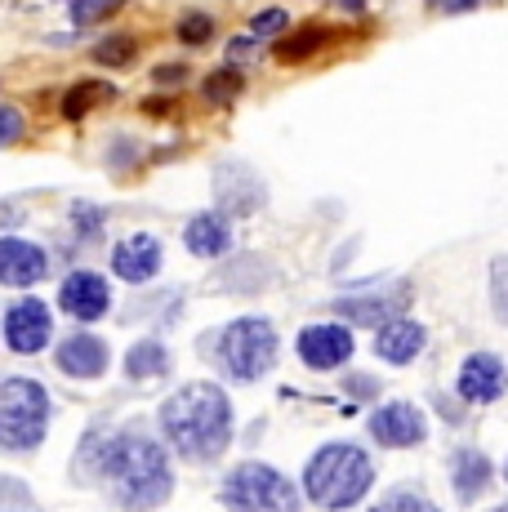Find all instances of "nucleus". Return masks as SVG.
<instances>
[{
  "mask_svg": "<svg viewBox=\"0 0 508 512\" xmlns=\"http://www.w3.org/2000/svg\"><path fill=\"white\" fill-rule=\"evenodd\" d=\"M161 432L188 464H210L232 446V401L219 383H183L161 406Z\"/></svg>",
  "mask_w": 508,
  "mask_h": 512,
  "instance_id": "1",
  "label": "nucleus"
},
{
  "mask_svg": "<svg viewBox=\"0 0 508 512\" xmlns=\"http://www.w3.org/2000/svg\"><path fill=\"white\" fill-rule=\"evenodd\" d=\"M99 472L107 477L116 504L125 512H148L156 504H165L174 490V468L165 446L139 428H125L116 437H107L99 455Z\"/></svg>",
  "mask_w": 508,
  "mask_h": 512,
  "instance_id": "2",
  "label": "nucleus"
},
{
  "mask_svg": "<svg viewBox=\"0 0 508 512\" xmlns=\"http://www.w3.org/2000/svg\"><path fill=\"white\" fill-rule=\"evenodd\" d=\"M375 481V464L370 455L353 441H335V446H321L317 455L308 459L304 468V490L317 508L339 512V508H353L361 495L370 490Z\"/></svg>",
  "mask_w": 508,
  "mask_h": 512,
  "instance_id": "3",
  "label": "nucleus"
},
{
  "mask_svg": "<svg viewBox=\"0 0 508 512\" xmlns=\"http://www.w3.org/2000/svg\"><path fill=\"white\" fill-rule=\"evenodd\" d=\"M50 432V392L45 383L14 374V379H0V450H14L27 455L36 450Z\"/></svg>",
  "mask_w": 508,
  "mask_h": 512,
  "instance_id": "4",
  "label": "nucleus"
},
{
  "mask_svg": "<svg viewBox=\"0 0 508 512\" xmlns=\"http://www.w3.org/2000/svg\"><path fill=\"white\" fill-rule=\"evenodd\" d=\"M223 504L228 512H304V499L272 464H237L223 477Z\"/></svg>",
  "mask_w": 508,
  "mask_h": 512,
  "instance_id": "5",
  "label": "nucleus"
},
{
  "mask_svg": "<svg viewBox=\"0 0 508 512\" xmlns=\"http://www.w3.org/2000/svg\"><path fill=\"white\" fill-rule=\"evenodd\" d=\"M219 357H223V370H228L232 379H241V383L259 379V374H268L272 361H277V330H272L263 317L232 321L219 339Z\"/></svg>",
  "mask_w": 508,
  "mask_h": 512,
  "instance_id": "6",
  "label": "nucleus"
},
{
  "mask_svg": "<svg viewBox=\"0 0 508 512\" xmlns=\"http://www.w3.org/2000/svg\"><path fill=\"white\" fill-rule=\"evenodd\" d=\"M214 201L223 214H254L268 205V183L241 161H223L214 170Z\"/></svg>",
  "mask_w": 508,
  "mask_h": 512,
  "instance_id": "7",
  "label": "nucleus"
},
{
  "mask_svg": "<svg viewBox=\"0 0 508 512\" xmlns=\"http://www.w3.org/2000/svg\"><path fill=\"white\" fill-rule=\"evenodd\" d=\"M54 334V312L41 299H18L14 308H5V343L18 357H32L50 343Z\"/></svg>",
  "mask_w": 508,
  "mask_h": 512,
  "instance_id": "8",
  "label": "nucleus"
},
{
  "mask_svg": "<svg viewBox=\"0 0 508 512\" xmlns=\"http://www.w3.org/2000/svg\"><path fill=\"white\" fill-rule=\"evenodd\" d=\"M299 361H304L308 370H339L348 357H353V330L348 326H330V321H321V326H308L299 334Z\"/></svg>",
  "mask_w": 508,
  "mask_h": 512,
  "instance_id": "9",
  "label": "nucleus"
},
{
  "mask_svg": "<svg viewBox=\"0 0 508 512\" xmlns=\"http://www.w3.org/2000/svg\"><path fill=\"white\" fill-rule=\"evenodd\" d=\"M58 308H63L72 321H99V317H107V308H112V285H107L99 272L81 268L63 281Z\"/></svg>",
  "mask_w": 508,
  "mask_h": 512,
  "instance_id": "10",
  "label": "nucleus"
},
{
  "mask_svg": "<svg viewBox=\"0 0 508 512\" xmlns=\"http://www.w3.org/2000/svg\"><path fill=\"white\" fill-rule=\"evenodd\" d=\"M50 272V254L36 241H23V236H0V285H14V290H27V285L45 281Z\"/></svg>",
  "mask_w": 508,
  "mask_h": 512,
  "instance_id": "11",
  "label": "nucleus"
},
{
  "mask_svg": "<svg viewBox=\"0 0 508 512\" xmlns=\"http://www.w3.org/2000/svg\"><path fill=\"white\" fill-rule=\"evenodd\" d=\"M161 259H165L161 241H156L152 232H134V236H125V241H116L112 272L121 281H130V285H143V281H152L156 272H161Z\"/></svg>",
  "mask_w": 508,
  "mask_h": 512,
  "instance_id": "12",
  "label": "nucleus"
},
{
  "mask_svg": "<svg viewBox=\"0 0 508 512\" xmlns=\"http://www.w3.org/2000/svg\"><path fill=\"white\" fill-rule=\"evenodd\" d=\"M424 415H419L410 401H388V406H379L375 415H370V437L379 441V446H419L424 441Z\"/></svg>",
  "mask_w": 508,
  "mask_h": 512,
  "instance_id": "13",
  "label": "nucleus"
},
{
  "mask_svg": "<svg viewBox=\"0 0 508 512\" xmlns=\"http://www.w3.org/2000/svg\"><path fill=\"white\" fill-rule=\"evenodd\" d=\"M504 361L491 357V352H473V357L459 366V397L473 401V406H491V401L504 397Z\"/></svg>",
  "mask_w": 508,
  "mask_h": 512,
  "instance_id": "14",
  "label": "nucleus"
},
{
  "mask_svg": "<svg viewBox=\"0 0 508 512\" xmlns=\"http://www.w3.org/2000/svg\"><path fill=\"white\" fill-rule=\"evenodd\" d=\"M183 245H188V254H197V259H223V254L232 250V219L223 210L192 214L188 228H183Z\"/></svg>",
  "mask_w": 508,
  "mask_h": 512,
  "instance_id": "15",
  "label": "nucleus"
},
{
  "mask_svg": "<svg viewBox=\"0 0 508 512\" xmlns=\"http://www.w3.org/2000/svg\"><path fill=\"white\" fill-rule=\"evenodd\" d=\"M424 343H428V334L419 321H410V317H393V321H384L375 334V352H379V361H388V366H410V361L424 352Z\"/></svg>",
  "mask_w": 508,
  "mask_h": 512,
  "instance_id": "16",
  "label": "nucleus"
},
{
  "mask_svg": "<svg viewBox=\"0 0 508 512\" xmlns=\"http://www.w3.org/2000/svg\"><path fill=\"white\" fill-rule=\"evenodd\" d=\"M58 370L72 374V379H99L107 370V343L99 334H67L54 352Z\"/></svg>",
  "mask_w": 508,
  "mask_h": 512,
  "instance_id": "17",
  "label": "nucleus"
},
{
  "mask_svg": "<svg viewBox=\"0 0 508 512\" xmlns=\"http://www.w3.org/2000/svg\"><path fill=\"white\" fill-rule=\"evenodd\" d=\"M410 294L406 290H384V294H357V299H339L330 312H344L348 321H357V326H384V321H393L397 312L406 308Z\"/></svg>",
  "mask_w": 508,
  "mask_h": 512,
  "instance_id": "18",
  "label": "nucleus"
},
{
  "mask_svg": "<svg viewBox=\"0 0 508 512\" xmlns=\"http://www.w3.org/2000/svg\"><path fill=\"white\" fill-rule=\"evenodd\" d=\"M451 477H455V495L468 504V499H477L486 486H491V459L477 455V450H459Z\"/></svg>",
  "mask_w": 508,
  "mask_h": 512,
  "instance_id": "19",
  "label": "nucleus"
},
{
  "mask_svg": "<svg viewBox=\"0 0 508 512\" xmlns=\"http://www.w3.org/2000/svg\"><path fill=\"white\" fill-rule=\"evenodd\" d=\"M112 98H116V85H107V81H76L72 90L63 94V116H67V121H85L94 107L112 103Z\"/></svg>",
  "mask_w": 508,
  "mask_h": 512,
  "instance_id": "20",
  "label": "nucleus"
},
{
  "mask_svg": "<svg viewBox=\"0 0 508 512\" xmlns=\"http://www.w3.org/2000/svg\"><path fill=\"white\" fill-rule=\"evenodd\" d=\"M330 41V32H326V23H304V27H295V32L286 36V41H277V58L281 63H308L312 54H317L321 45Z\"/></svg>",
  "mask_w": 508,
  "mask_h": 512,
  "instance_id": "21",
  "label": "nucleus"
},
{
  "mask_svg": "<svg viewBox=\"0 0 508 512\" xmlns=\"http://www.w3.org/2000/svg\"><path fill=\"white\" fill-rule=\"evenodd\" d=\"M165 370H170V352H165V343L143 339L125 352V374H130V379H161Z\"/></svg>",
  "mask_w": 508,
  "mask_h": 512,
  "instance_id": "22",
  "label": "nucleus"
},
{
  "mask_svg": "<svg viewBox=\"0 0 508 512\" xmlns=\"http://www.w3.org/2000/svg\"><path fill=\"white\" fill-rule=\"evenodd\" d=\"M241 94H246V72H237L228 63L201 81V98H210V103H237Z\"/></svg>",
  "mask_w": 508,
  "mask_h": 512,
  "instance_id": "23",
  "label": "nucleus"
},
{
  "mask_svg": "<svg viewBox=\"0 0 508 512\" xmlns=\"http://www.w3.org/2000/svg\"><path fill=\"white\" fill-rule=\"evenodd\" d=\"M94 63L99 67H134L139 63V41L134 36H103L94 45Z\"/></svg>",
  "mask_w": 508,
  "mask_h": 512,
  "instance_id": "24",
  "label": "nucleus"
},
{
  "mask_svg": "<svg viewBox=\"0 0 508 512\" xmlns=\"http://www.w3.org/2000/svg\"><path fill=\"white\" fill-rule=\"evenodd\" d=\"M214 18L205 14V9H188V14L174 23V36H179V45H188V49H201V45H210L214 41Z\"/></svg>",
  "mask_w": 508,
  "mask_h": 512,
  "instance_id": "25",
  "label": "nucleus"
},
{
  "mask_svg": "<svg viewBox=\"0 0 508 512\" xmlns=\"http://www.w3.org/2000/svg\"><path fill=\"white\" fill-rule=\"evenodd\" d=\"M286 27H290L286 9H259V14L250 18V36H254V41H277Z\"/></svg>",
  "mask_w": 508,
  "mask_h": 512,
  "instance_id": "26",
  "label": "nucleus"
},
{
  "mask_svg": "<svg viewBox=\"0 0 508 512\" xmlns=\"http://www.w3.org/2000/svg\"><path fill=\"white\" fill-rule=\"evenodd\" d=\"M370 512H442L433 499L415 495V490H397V495H384Z\"/></svg>",
  "mask_w": 508,
  "mask_h": 512,
  "instance_id": "27",
  "label": "nucleus"
},
{
  "mask_svg": "<svg viewBox=\"0 0 508 512\" xmlns=\"http://www.w3.org/2000/svg\"><path fill=\"white\" fill-rule=\"evenodd\" d=\"M125 0H72V23L76 27H94L99 18H107V14H116Z\"/></svg>",
  "mask_w": 508,
  "mask_h": 512,
  "instance_id": "28",
  "label": "nucleus"
},
{
  "mask_svg": "<svg viewBox=\"0 0 508 512\" xmlns=\"http://www.w3.org/2000/svg\"><path fill=\"white\" fill-rule=\"evenodd\" d=\"M259 54H263V45L254 41V36H237V41H228V67H237V72H246L250 63H259Z\"/></svg>",
  "mask_w": 508,
  "mask_h": 512,
  "instance_id": "29",
  "label": "nucleus"
},
{
  "mask_svg": "<svg viewBox=\"0 0 508 512\" xmlns=\"http://www.w3.org/2000/svg\"><path fill=\"white\" fill-rule=\"evenodd\" d=\"M72 228H76V236H85V241H94V236L103 232V210H94L90 201L72 205Z\"/></svg>",
  "mask_w": 508,
  "mask_h": 512,
  "instance_id": "30",
  "label": "nucleus"
},
{
  "mask_svg": "<svg viewBox=\"0 0 508 512\" xmlns=\"http://www.w3.org/2000/svg\"><path fill=\"white\" fill-rule=\"evenodd\" d=\"M27 134V121L14 103H0V147H14Z\"/></svg>",
  "mask_w": 508,
  "mask_h": 512,
  "instance_id": "31",
  "label": "nucleus"
},
{
  "mask_svg": "<svg viewBox=\"0 0 508 512\" xmlns=\"http://www.w3.org/2000/svg\"><path fill=\"white\" fill-rule=\"evenodd\" d=\"M491 303H495V317L508 326V259H495L491 268Z\"/></svg>",
  "mask_w": 508,
  "mask_h": 512,
  "instance_id": "32",
  "label": "nucleus"
},
{
  "mask_svg": "<svg viewBox=\"0 0 508 512\" xmlns=\"http://www.w3.org/2000/svg\"><path fill=\"white\" fill-rule=\"evenodd\" d=\"M152 81L156 85H183V81H188V63H161L152 72Z\"/></svg>",
  "mask_w": 508,
  "mask_h": 512,
  "instance_id": "33",
  "label": "nucleus"
},
{
  "mask_svg": "<svg viewBox=\"0 0 508 512\" xmlns=\"http://www.w3.org/2000/svg\"><path fill=\"white\" fill-rule=\"evenodd\" d=\"M482 0H428V9H437V14H468V9H477Z\"/></svg>",
  "mask_w": 508,
  "mask_h": 512,
  "instance_id": "34",
  "label": "nucleus"
},
{
  "mask_svg": "<svg viewBox=\"0 0 508 512\" xmlns=\"http://www.w3.org/2000/svg\"><path fill=\"white\" fill-rule=\"evenodd\" d=\"M348 392H357V397H370V392H375V379H370V374H357V379H348Z\"/></svg>",
  "mask_w": 508,
  "mask_h": 512,
  "instance_id": "35",
  "label": "nucleus"
},
{
  "mask_svg": "<svg viewBox=\"0 0 508 512\" xmlns=\"http://www.w3.org/2000/svg\"><path fill=\"white\" fill-rule=\"evenodd\" d=\"M107 161H112V165L134 161V147H130V143H116V152H107Z\"/></svg>",
  "mask_w": 508,
  "mask_h": 512,
  "instance_id": "36",
  "label": "nucleus"
},
{
  "mask_svg": "<svg viewBox=\"0 0 508 512\" xmlns=\"http://www.w3.org/2000/svg\"><path fill=\"white\" fill-rule=\"evenodd\" d=\"M339 5H344L348 14H361V9H366V0H339Z\"/></svg>",
  "mask_w": 508,
  "mask_h": 512,
  "instance_id": "37",
  "label": "nucleus"
},
{
  "mask_svg": "<svg viewBox=\"0 0 508 512\" xmlns=\"http://www.w3.org/2000/svg\"><path fill=\"white\" fill-rule=\"evenodd\" d=\"M491 512H508V504H500V508H491Z\"/></svg>",
  "mask_w": 508,
  "mask_h": 512,
  "instance_id": "38",
  "label": "nucleus"
},
{
  "mask_svg": "<svg viewBox=\"0 0 508 512\" xmlns=\"http://www.w3.org/2000/svg\"><path fill=\"white\" fill-rule=\"evenodd\" d=\"M63 5H72V0H63Z\"/></svg>",
  "mask_w": 508,
  "mask_h": 512,
  "instance_id": "39",
  "label": "nucleus"
}]
</instances>
